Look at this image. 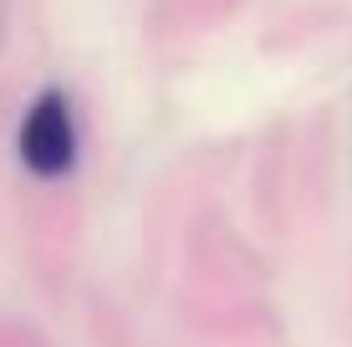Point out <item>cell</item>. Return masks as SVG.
<instances>
[{"label": "cell", "instance_id": "6da1fadb", "mask_svg": "<svg viewBox=\"0 0 352 347\" xmlns=\"http://www.w3.org/2000/svg\"><path fill=\"white\" fill-rule=\"evenodd\" d=\"M21 159L31 174H67L77 159V128H72V107L62 92H41L36 107L21 123Z\"/></svg>", "mask_w": 352, "mask_h": 347}]
</instances>
